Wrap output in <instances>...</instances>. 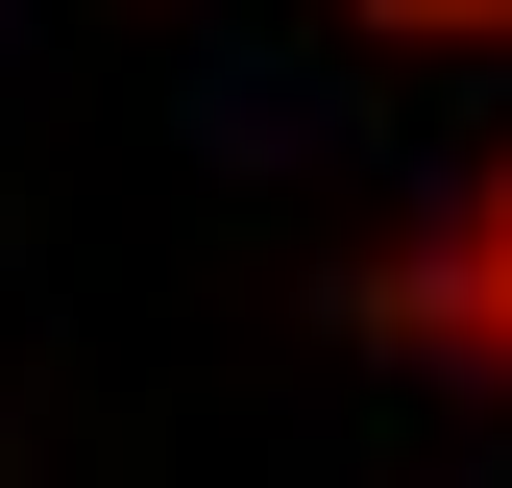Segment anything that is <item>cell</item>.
<instances>
[{
  "label": "cell",
  "mask_w": 512,
  "mask_h": 488,
  "mask_svg": "<svg viewBox=\"0 0 512 488\" xmlns=\"http://www.w3.org/2000/svg\"><path fill=\"white\" fill-rule=\"evenodd\" d=\"M366 25H512V0H366Z\"/></svg>",
  "instance_id": "2"
},
{
  "label": "cell",
  "mask_w": 512,
  "mask_h": 488,
  "mask_svg": "<svg viewBox=\"0 0 512 488\" xmlns=\"http://www.w3.org/2000/svg\"><path fill=\"white\" fill-rule=\"evenodd\" d=\"M366 318H391L415 366H488V391H512V147L439 196V244H391V293H366Z\"/></svg>",
  "instance_id": "1"
}]
</instances>
